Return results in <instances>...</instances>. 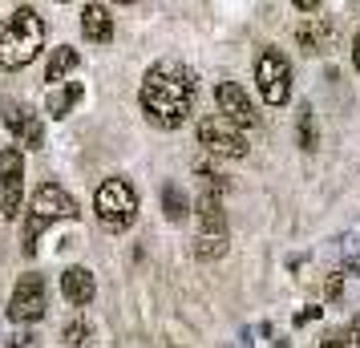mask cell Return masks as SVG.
I'll use <instances>...</instances> for the list:
<instances>
[{"mask_svg":"<svg viewBox=\"0 0 360 348\" xmlns=\"http://www.w3.org/2000/svg\"><path fill=\"white\" fill-rule=\"evenodd\" d=\"M77 101H82V85H77V82H69L65 89H61V94H57V89L49 94V114H53V117H65L69 110L77 105Z\"/></svg>","mask_w":360,"mask_h":348,"instance_id":"16","label":"cell"},{"mask_svg":"<svg viewBox=\"0 0 360 348\" xmlns=\"http://www.w3.org/2000/svg\"><path fill=\"white\" fill-rule=\"evenodd\" d=\"M352 65H356V73H360V37L352 41Z\"/></svg>","mask_w":360,"mask_h":348,"instance_id":"26","label":"cell"},{"mask_svg":"<svg viewBox=\"0 0 360 348\" xmlns=\"http://www.w3.org/2000/svg\"><path fill=\"white\" fill-rule=\"evenodd\" d=\"M138 98H142V110H146V117L154 126L179 130L191 117V105H195V77L182 65H174V61H162V65H154L146 73Z\"/></svg>","mask_w":360,"mask_h":348,"instance_id":"1","label":"cell"},{"mask_svg":"<svg viewBox=\"0 0 360 348\" xmlns=\"http://www.w3.org/2000/svg\"><path fill=\"white\" fill-rule=\"evenodd\" d=\"M41 340H37V332H17L13 340H8V348H37Z\"/></svg>","mask_w":360,"mask_h":348,"instance_id":"22","label":"cell"},{"mask_svg":"<svg viewBox=\"0 0 360 348\" xmlns=\"http://www.w3.org/2000/svg\"><path fill=\"white\" fill-rule=\"evenodd\" d=\"M300 13H320V0H295Z\"/></svg>","mask_w":360,"mask_h":348,"instance_id":"25","label":"cell"},{"mask_svg":"<svg viewBox=\"0 0 360 348\" xmlns=\"http://www.w3.org/2000/svg\"><path fill=\"white\" fill-rule=\"evenodd\" d=\"M4 126L17 134L20 142L29 150H41L45 146V130H41V117L33 110H25V105H4Z\"/></svg>","mask_w":360,"mask_h":348,"instance_id":"10","label":"cell"},{"mask_svg":"<svg viewBox=\"0 0 360 348\" xmlns=\"http://www.w3.org/2000/svg\"><path fill=\"white\" fill-rule=\"evenodd\" d=\"M45 316V280L29 271L20 276L17 288H13V299H8V320L13 324H37Z\"/></svg>","mask_w":360,"mask_h":348,"instance_id":"7","label":"cell"},{"mask_svg":"<svg viewBox=\"0 0 360 348\" xmlns=\"http://www.w3.org/2000/svg\"><path fill=\"white\" fill-rule=\"evenodd\" d=\"M25 202V158L20 150H0V215L17 219Z\"/></svg>","mask_w":360,"mask_h":348,"instance_id":"6","label":"cell"},{"mask_svg":"<svg viewBox=\"0 0 360 348\" xmlns=\"http://www.w3.org/2000/svg\"><path fill=\"white\" fill-rule=\"evenodd\" d=\"M82 33H85V41H94V45H105V41L114 37V17H110L105 4H85L82 8Z\"/></svg>","mask_w":360,"mask_h":348,"instance_id":"13","label":"cell"},{"mask_svg":"<svg viewBox=\"0 0 360 348\" xmlns=\"http://www.w3.org/2000/svg\"><path fill=\"white\" fill-rule=\"evenodd\" d=\"M195 255L198 259H223V255H227V235H198Z\"/></svg>","mask_w":360,"mask_h":348,"instance_id":"18","label":"cell"},{"mask_svg":"<svg viewBox=\"0 0 360 348\" xmlns=\"http://www.w3.org/2000/svg\"><path fill=\"white\" fill-rule=\"evenodd\" d=\"M94 292H98V283H94V271H89V267H65V271H61V296H65L73 308L94 304Z\"/></svg>","mask_w":360,"mask_h":348,"instance_id":"12","label":"cell"},{"mask_svg":"<svg viewBox=\"0 0 360 348\" xmlns=\"http://www.w3.org/2000/svg\"><path fill=\"white\" fill-rule=\"evenodd\" d=\"M73 65H77V53L69 49V45H61V49H53L49 65H45V82H49V85L65 82V73H69Z\"/></svg>","mask_w":360,"mask_h":348,"instance_id":"15","label":"cell"},{"mask_svg":"<svg viewBox=\"0 0 360 348\" xmlns=\"http://www.w3.org/2000/svg\"><path fill=\"white\" fill-rule=\"evenodd\" d=\"M316 316H320V308H316V304H311V308H304V312L295 316V324H311V320H316Z\"/></svg>","mask_w":360,"mask_h":348,"instance_id":"24","label":"cell"},{"mask_svg":"<svg viewBox=\"0 0 360 348\" xmlns=\"http://www.w3.org/2000/svg\"><path fill=\"white\" fill-rule=\"evenodd\" d=\"M255 85L267 105H283L288 94H292V65L279 49H263L259 61H255Z\"/></svg>","mask_w":360,"mask_h":348,"instance_id":"5","label":"cell"},{"mask_svg":"<svg viewBox=\"0 0 360 348\" xmlns=\"http://www.w3.org/2000/svg\"><path fill=\"white\" fill-rule=\"evenodd\" d=\"M198 146H207L219 158H247V138L243 130L227 122L223 114H207L198 117Z\"/></svg>","mask_w":360,"mask_h":348,"instance_id":"4","label":"cell"},{"mask_svg":"<svg viewBox=\"0 0 360 348\" xmlns=\"http://www.w3.org/2000/svg\"><path fill=\"white\" fill-rule=\"evenodd\" d=\"M340 288H344V271H336V276L328 280V299H336V296H340Z\"/></svg>","mask_w":360,"mask_h":348,"instance_id":"23","label":"cell"},{"mask_svg":"<svg viewBox=\"0 0 360 348\" xmlns=\"http://www.w3.org/2000/svg\"><path fill=\"white\" fill-rule=\"evenodd\" d=\"M295 41H300V49L304 53H328L336 45V25L328 17H311L304 20L300 29H295Z\"/></svg>","mask_w":360,"mask_h":348,"instance_id":"11","label":"cell"},{"mask_svg":"<svg viewBox=\"0 0 360 348\" xmlns=\"http://www.w3.org/2000/svg\"><path fill=\"white\" fill-rule=\"evenodd\" d=\"M214 105H219V114L227 117V122H235L239 130H243V126H255V105H251V98H247L243 85L219 82V89H214Z\"/></svg>","mask_w":360,"mask_h":348,"instance_id":"9","label":"cell"},{"mask_svg":"<svg viewBox=\"0 0 360 348\" xmlns=\"http://www.w3.org/2000/svg\"><path fill=\"white\" fill-rule=\"evenodd\" d=\"M98 219L110 227V231H126L134 219H138V191H134L126 179H105L98 186Z\"/></svg>","mask_w":360,"mask_h":348,"instance_id":"3","label":"cell"},{"mask_svg":"<svg viewBox=\"0 0 360 348\" xmlns=\"http://www.w3.org/2000/svg\"><path fill=\"white\" fill-rule=\"evenodd\" d=\"M295 134H300V146L308 150V154L320 146V138H316V117H311V105H300V126H295Z\"/></svg>","mask_w":360,"mask_h":348,"instance_id":"19","label":"cell"},{"mask_svg":"<svg viewBox=\"0 0 360 348\" xmlns=\"http://www.w3.org/2000/svg\"><path fill=\"white\" fill-rule=\"evenodd\" d=\"M320 348H360V320L356 324H348V328H340L336 336H328Z\"/></svg>","mask_w":360,"mask_h":348,"instance_id":"21","label":"cell"},{"mask_svg":"<svg viewBox=\"0 0 360 348\" xmlns=\"http://www.w3.org/2000/svg\"><path fill=\"white\" fill-rule=\"evenodd\" d=\"M45 45V20L33 8H17L0 29V69H25Z\"/></svg>","mask_w":360,"mask_h":348,"instance_id":"2","label":"cell"},{"mask_svg":"<svg viewBox=\"0 0 360 348\" xmlns=\"http://www.w3.org/2000/svg\"><path fill=\"white\" fill-rule=\"evenodd\" d=\"M29 215H37L41 223H53V219H77V199L61 191L57 183H41L33 195V207H29Z\"/></svg>","mask_w":360,"mask_h":348,"instance_id":"8","label":"cell"},{"mask_svg":"<svg viewBox=\"0 0 360 348\" xmlns=\"http://www.w3.org/2000/svg\"><path fill=\"white\" fill-rule=\"evenodd\" d=\"M198 207V223H202V235H227V223H223V202H219V195H202V199L195 202Z\"/></svg>","mask_w":360,"mask_h":348,"instance_id":"14","label":"cell"},{"mask_svg":"<svg viewBox=\"0 0 360 348\" xmlns=\"http://www.w3.org/2000/svg\"><path fill=\"white\" fill-rule=\"evenodd\" d=\"M65 344L69 348H89V340H94V328L85 324V320H73V324H65Z\"/></svg>","mask_w":360,"mask_h":348,"instance_id":"20","label":"cell"},{"mask_svg":"<svg viewBox=\"0 0 360 348\" xmlns=\"http://www.w3.org/2000/svg\"><path fill=\"white\" fill-rule=\"evenodd\" d=\"M162 211H166V219H170V223H182V219H186V211H191V202L182 199V191L174 183L162 186Z\"/></svg>","mask_w":360,"mask_h":348,"instance_id":"17","label":"cell"}]
</instances>
